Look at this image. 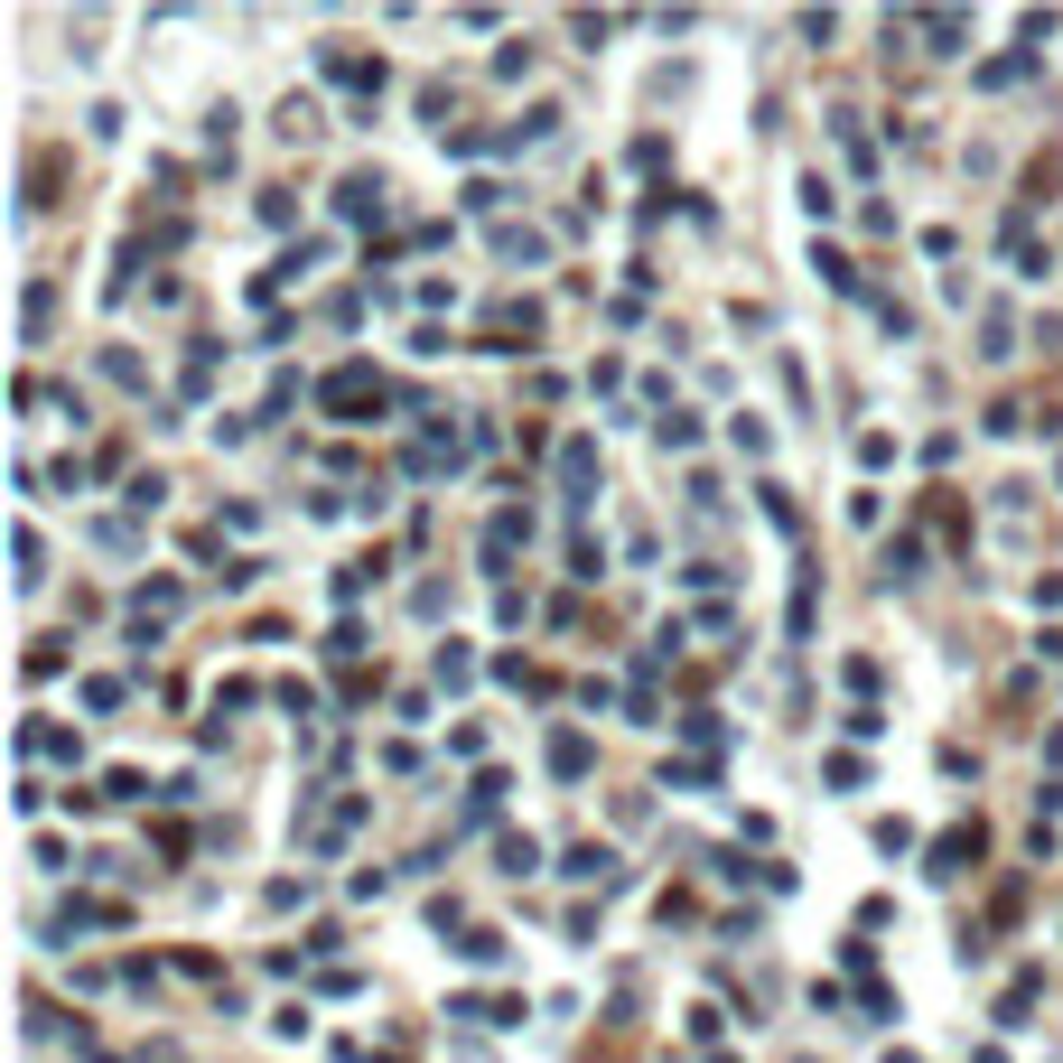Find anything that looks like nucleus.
I'll list each match as a JSON object with an SVG mask.
<instances>
[{
  "label": "nucleus",
  "instance_id": "nucleus-1",
  "mask_svg": "<svg viewBox=\"0 0 1063 1063\" xmlns=\"http://www.w3.org/2000/svg\"><path fill=\"white\" fill-rule=\"evenodd\" d=\"M971 858H979V831H943L933 840V878H961Z\"/></svg>",
  "mask_w": 1063,
  "mask_h": 1063
},
{
  "label": "nucleus",
  "instance_id": "nucleus-2",
  "mask_svg": "<svg viewBox=\"0 0 1063 1063\" xmlns=\"http://www.w3.org/2000/svg\"><path fill=\"white\" fill-rule=\"evenodd\" d=\"M364 393H373V373H364V364H346L336 383H326V411H364ZM373 401H383V393H373Z\"/></svg>",
  "mask_w": 1063,
  "mask_h": 1063
},
{
  "label": "nucleus",
  "instance_id": "nucleus-3",
  "mask_svg": "<svg viewBox=\"0 0 1063 1063\" xmlns=\"http://www.w3.org/2000/svg\"><path fill=\"white\" fill-rule=\"evenodd\" d=\"M346 215H383V178H346V196H336Z\"/></svg>",
  "mask_w": 1063,
  "mask_h": 1063
},
{
  "label": "nucleus",
  "instance_id": "nucleus-4",
  "mask_svg": "<svg viewBox=\"0 0 1063 1063\" xmlns=\"http://www.w3.org/2000/svg\"><path fill=\"white\" fill-rule=\"evenodd\" d=\"M551 774H588V738H551Z\"/></svg>",
  "mask_w": 1063,
  "mask_h": 1063
},
{
  "label": "nucleus",
  "instance_id": "nucleus-5",
  "mask_svg": "<svg viewBox=\"0 0 1063 1063\" xmlns=\"http://www.w3.org/2000/svg\"><path fill=\"white\" fill-rule=\"evenodd\" d=\"M523 868H541V840L513 831V840H504V878H523Z\"/></svg>",
  "mask_w": 1063,
  "mask_h": 1063
}]
</instances>
